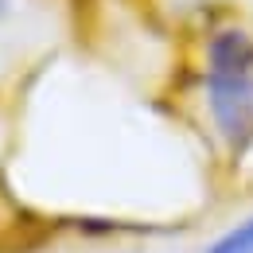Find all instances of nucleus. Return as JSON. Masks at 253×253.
<instances>
[{
  "label": "nucleus",
  "mask_w": 253,
  "mask_h": 253,
  "mask_svg": "<svg viewBox=\"0 0 253 253\" xmlns=\"http://www.w3.org/2000/svg\"><path fill=\"white\" fill-rule=\"evenodd\" d=\"M109 253H140V250H109Z\"/></svg>",
  "instance_id": "5"
},
{
  "label": "nucleus",
  "mask_w": 253,
  "mask_h": 253,
  "mask_svg": "<svg viewBox=\"0 0 253 253\" xmlns=\"http://www.w3.org/2000/svg\"><path fill=\"white\" fill-rule=\"evenodd\" d=\"M66 230H78L86 242H105L117 234H152L164 226H144V222H121V218H101V214H82V218H59Z\"/></svg>",
  "instance_id": "2"
},
{
  "label": "nucleus",
  "mask_w": 253,
  "mask_h": 253,
  "mask_svg": "<svg viewBox=\"0 0 253 253\" xmlns=\"http://www.w3.org/2000/svg\"><path fill=\"white\" fill-rule=\"evenodd\" d=\"M203 105L234 152H253V28L222 24L203 43Z\"/></svg>",
  "instance_id": "1"
},
{
  "label": "nucleus",
  "mask_w": 253,
  "mask_h": 253,
  "mask_svg": "<svg viewBox=\"0 0 253 253\" xmlns=\"http://www.w3.org/2000/svg\"><path fill=\"white\" fill-rule=\"evenodd\" d=\"M0 253H16V234H12V226H0Z\"/></svg>",
  "instance_id": "4"
},
{
  "label": "nucleus",
  "mask_w": 253,
  "mask_h": 253,
  "mask_svg": "<svg viewBox=\"0 0 253 253\" xmlns=\"http://www.w3.org/2000/svg\"><path fill=\"white\" fill-rule=\"evenodd\" d=\"M203 253H253V211L234 226H226L222 234H214L203 246Z\"/></svg>",
  "instance_id": "3"
},
{
  "label": "nucleus",
  "mask_w": 253,
  "mask_h": 253,
  "mask_svg": "<svg viewBox=\"0 0 253 253\" xmlns=\"http://www.w3.org/2000/svg\"><path fill=\"white\" fill-rule=\"evenodd\" d=\"M4 8H8V0H0V16H4Z\"/></svg>",
  "instance_id": "6"
}]
</instances>
